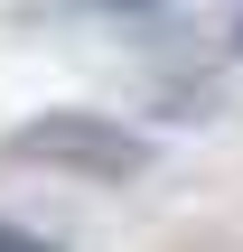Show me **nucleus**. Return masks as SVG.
Wrapping results in <instances>:
<instances>
[{
	"label": "nucleus",
	"instance_id": "1",
	"mask_svg": "<svg viewBox=\"0 0 243 252\" xmlns=\"http://www.w3.org/2000/svg\"><path fill=\"white\" fill-rule=\"evenodd\" d=\"M9 159H56V168H84V178H131L140 140L122 122H94V112H47L28 131H9Z\"/></svg>",
	"mask_w": 243,
	"mask_h": 252
},
{
	"label": "nucleus",
	"instance_id": "2",
	"mask_svg": "<svg viewBox=\"0 0 243 252\" xmlns=\"http://www.w3.org/2000/svg\"><path fill=\"white\" fill-rule=\"evenodd\" d=\"M0 252H56V243H37V234H19V224H0Z\"/></svg>",
	"mask_w": 243,
	"mask_h": 252
},
{
	"label": "nucleus",
	"instance_id": "3",
	"mask_svg": "<svg viewBox=\"0 0 243 252\" xmlns=\"http://www.w3.org/2000/svg\"><path fill=\"white\" fill-rule=\"evenodd\" d=\"M103 9H159V0H103Z\"/></svg>",
	"mask_w": 243,
	"mask_h": 252
},
{
	"label": "nucleus",
	"instance_id": "4",
	"mask_svg": "<svg viewBox=\"0 0 243 252\" xmlns=\"http://www.w3.org/2000/svg\"><path fill=\"white\" fill-rule=\"evenodd\" d=\"M234 37H243V28H234Z\"/></svg>",
	"mask_w": 243,
	"mask_h": 252
}]
</instances>
